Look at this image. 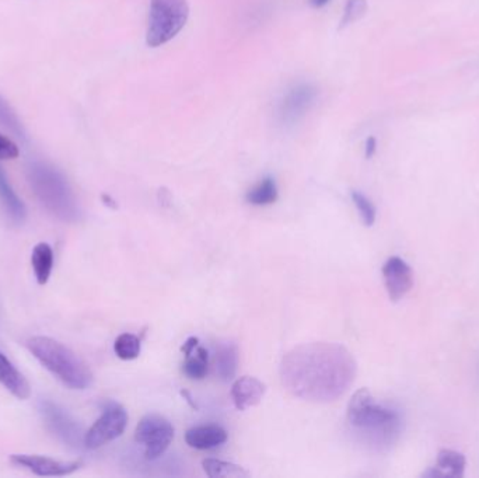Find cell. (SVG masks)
I'll return each mask as SVG.
<instances>
[{"label":"cell","instance_id":"cell-1","mask_svg":"<svg viewBox=\"0 0 479 478\" xmlns=\"http://www.w3.org/2000/svg\"><path fill=\"white\" fill-rule=\"evenodd\" d=\"M358 363L346 346L337 343L302 344L286 353L280 362L283 387L297 399L327 404L351 389Z\"/></svg>","mask_w":479,"mask_h":478},{"label":"cell","instance_id":"cell-2","mask_svg":"<svg viewBox=\"0 0 479 478\" xmlns=\"http://www.w3.org/2000/svg\"><path fill=\"white\" fill-rule=\"evenodd\" d=\"M348 423L378 446H388L397 441L402 429L400 414L376 401L369 389H359L348 404Z\"/></svg>","mask_w":479,"mask_h":478},{"label":"cell","instance_id":"cell-3","mask_svg":"<svg viewBox=\"0 0 479 478\" xmlns=\"http://www.w3.org/2000/svg\"><path fill=\"white\" fill-rule=\"evenodd\" d=\"M27 348L38 362L50 370L56 379L72 390H85L92 386L93 373L68 346L50 336H33Z\"/></svg>","mask_w":479,"mask_h":478},{"label":"cell","instance_id":"cell-4","mask_svg":"<svg viewBox=\"0 0 479 478\" xmlns=\"http://www.w3.org/2000/svg\"><path fill=\"white\" fill-rule=\"evenodd\" d=\"M28 180L37 199L53 216L62 222L79 221V205L62 173L48 163L34 162L28 167Z\"/></svg>","mask_w":479,"mask_h":478},{"label":"cell","instance_id":"cell-5","mask_svg":"<svg viewBox=\"0 0 479 478\" xmlns=\"http://www.w3.org/2000/svg\"><path fill=\"white\" fill-rule=\"evenodd\" d=\"M187 0H150L146 43L151 48L170 43L187 24Z\"/></svg>","mask_w":479,"mask_h":478},{"label":"cell","instance_id":"cell-6","mask_svg":"<svg viewBox=\"0 0 479 478\" xmlns=\"http://www.w3.org/2000/svg\"><path fill=\"white\" fill-rule=\"evenodd\" d=\"M319 89L310 82L295 83L288 87L276 104V119L283 126H293L314 107Z\"/></svg>","mask_w":479,"mask_h":478},{"label":"cell","instance_id":"cell-7","mask_svg":"<svg viewBox=\"0 0 479 478\" xmlns=\"http://www.w3.org/2000/svg\"><path fill=\"white\" fill-rule=\"evenodd\" d=\"M175 439V426L165 417L149 414L139 421L135 441L145 446L148 460H156L165 455Z\"/></svg>","mask_w":479,"mask_h":478},{"label":"cell","instance_id":"cell-8","mask_svg":"<svg viewBox=\"0 0 479 478\" xmlns=\"http://www.w3.org/2000/svg\"><path fill=\"white\" fill-rule=\"evenodd\" d=\"M128 412L118 402H109L92 428L85 433V448L94 450L112 442L126 433Z\"/></svg>","mask_w":479,"mask_h":478},{"label":"cell","instance_id":"cell-9","mask_svg":"<svg viewBox=\"0 0 479 478\" xmlns=\"http://www.w3.org/2000/svg\"><path fill=\"white\" fill-rule=\"evenodd\" d=\"M38 409L45 421V425L61 442L73 449L85 446V433L69 412L50 400H41Z\"/></svg>","mask_w":479,"mask_h":478},{"label":"cell","instance_id":"cell-10","mask_svg":"<svg viewBox=\"0 0 479 478\" xmlns=\"http://www.w3.org/2000/svg\"><path fill=\"white\" fill-rule=\"evenodd\" d=\"M11 462L41 477H65L82 467V462H61L38 455H12Z\"/></svg>","mask_w":479,"mask_h":478},{"label":"cell","instance_id":"cell-11","mask_svg":"<svg viewBox=\"0 0 479 478\" xmlns=\"http://www.w3.org/2000/svg\"><path fill=\"white\" fill-rule=\"evenodd\" d=\"M386 289L393 302H400L414 287L412 268L402 258L390 257L383 267Z\"/></svg>","mask_w":479,"mask_h":478},{"label":"cell","instance_id":"cell-12","mask_svg":"<svg viewBox=\"0 0 479 478\" xmlns=\"http://www.w3.org/2000/svg\"><path fill=\"white\" fill-rule=\"evenodd\" d=\"M266 393V385L254 377H241L231 386V400L240 411L253 409L263 401Z\"/></svg>","mask_w":479,"mask_h":478},{"label":"cell","instance_id":"cell-13","mask_svg":"<svg viewBox=\"0 0 479 478\" xmlns=\"http://www.w3.org/2000/svg\"><path fill=\"white\" fill-rule=\"evenodd\" d=\"M0 385L19 400L31 396L30 383L4 352H0Z\"/></svg>","mask_w":479,"mask_h":478},{"label":"cell","instance_id":"cell-14","mask_svg":"<svg viewBox=\"0 0 479 478\" xmlns=\"http://www.w3.org/2000/svg\"><path fill=\"white\" fill-rule=\"evenodd\" d=\"M227 441V433L219 425H202L188 429L185 442L198 450H209L223 445Z\"/></svg>","mask_w":479,"mask_h":478},{"label":"cell","instance_id":"cell-15","mask_svg":"<svg viewBox=\"0 0 479 478\" xmlns=\"http://www.w3.org/2000/svg\"><path fill=\"white\" fill-rule=\"evenodd\" d=\"M0 201L4 204V211L14 223L20 224L26 221L27 209L24 202L12 189L11 182L4 174V168L0 167Z\"/></svg>","mask_w":479,"mask_h":478},{"label":"cell","instance_id":"cell-16","mask_svg":"<svg viewBox=\"0 0 479 478\" xmlns=\"http://www.w3.org/2000/svg\"><path fill=\"white\" fill-rule=\"evenodd\" d=\"M216 370L220 379L230 382L239 368V346L233 343L219 344L216 348Z\"/></svg>","mask_w":479,"mask_h":478},{"label":"cell","instance_id":"cell-17","mask_svg":"<svg viewBox=\"0 0 479 478\" xmlns=\"http://www.w3.org/2000/svg\"><path fill=\"white\" fill-rule=\"evenodd\" d=\"M31 264H33L37 282L45 285L50 280L53 268V251L51 246L46 243H38L31 255Z\"/></svg>","mask_w":479,"mask_h":478},{"label":"cell","instance_id":"cell-18","mask_svg":"<svg viewBox=\"0 0 479 478\" xmlns=\"http://www.w3.org/2000/svg\"><path fill=\"white\" fill-rule=\"evenodd\" d=\"M466 466V456L453 449H442L437 455L436 467L444 478L463 477Z\"/></svg>","mask_w":479,"mask_h":478},{"label":"cell","instance_id":"cell-19","mask_svg":"<svg viewBox=\"0 0 479 478\" xmlns=\"http://www.w3.org/2000/svg\"><path fill=\"white\" fill-rule=\"evenodd\" d=\"M202 467L210 478H246L250 475L241 466L217 460V458H205Z\"/></svg>","mask_w":479,"mask_h":478},{"label":"cell","instance_id":"cell-20","mask_svg":"<svg viewBox=\"0 0 479 478\" xmlns=\"http://www.w3.org/2000/svg\"><path fill=\"white\" fill-rule=\"evenodd\" d=\"M278 199V187L272 177H265L247 194V202L256 207H265Z\"/></svg>","mask_w":479,"mask_h":478},{"label":"cell","instance_id":"cell-21","mask_svg":"<svg viewBox=\"0 0 479 478\" xmlns=\"http://www.w3.org/2000/svg\"><path fill=\"white\" fill-rule=\"evenodd\" d=\"M209 355L202 346H197V350L191 355L185 356L184 373L190 379L202 380L207 377Z\"/></svg>","mask_w":479,"mask_h":478},{"label":"cell","instance_id":"cell-22","mask_svg":"<svg viewBox=\"0 0 479 478\" xmlns=\"http://www.w3.org/2000/svg\"><path fill=\"white\" fill-rule=\"evenodd\" d=\"M114 351L122 361L136 360L141 355L142 344L138 336L134 334H121V336L115 340Z\"/></svg>","mask_w":479,"mask_h":478},{"label":"cell","instance_id":"cell-23","mask_svg":"<svg viewBox=\"0 0 479 478\" xmlns=\"http://www.w3.org/2000/svg\"><path fill=\"white\" fill-rule=\"evenodd\" d=\"M0 126L7 129L9 133L13 134L19 139H26V131H24L23 124L13 111L9 102L0 96Z\"/></svg>","mask_w":479,"mask_h":478},{"label":"cell","instance_id":"cell-24","mask_svg":"<svg viewBox=\"0 0 479 478\" xmlns=\"http://www.w3.org/2000/svg\"><path fill=\"white\" fill-rule=\"evenodd\" d=\"M352 201H353L354 207L358 208L361 222H363L368 228L373 226L376 218H378V211H376L375 204H373L365 194H361V191H352Z\"/></svg>","mask_w":479,"mask_h":478},{"label":"cell","instance_id":"cell-25","mask_svg":"<svg viewBox=\"0 0 479 478\" xmlns=\"http://www.w3.org/2000/svg\"><path fill=\"white\" fill-rule=\"evenodd\" d=\"M368 0H348L345 4L344 16H342V28L361 20L368 12Z\"/></svg>","mask_w":479,"mask_h":478},{"label":"cell","instance_id":"cell-26","mask_svg":"<svg viewBox=\"0 0 479 478\" xmlns=\"http://www.w3.org/2000/svg\"><path fill=\"white\" fill-rule=\"evenodd\" d=\"M19 148L16 143L6 136L0 135V160H9L19 156Z\"/></svg>","mask_w":479,"mask_h":478},{"label":"cell","instance_id":"cell-27","mask_svg":"<svg viewBox=\"0 0 479 478\" xmlns=\"http://www.w3.org/2000/svg\"><path fill=\"white\" fill-rule=\"evenodd\" d=\"M376 150H378V139H376L375 136H370V138L366 141V158H373V156L376 155Z\"/></svg>","mask_w":479,"mask_h":478},{"label":"cell","instance_id":"cell-28","mask_svg":"<svg viewBox=\"0 0 479 478\" xmlns=\"http://www.w3.org/2000/svg\"><path fill=\"white\" fill-rule=\"evenodd\" d=\"M198 343H199V340L195 338V336H191V338L185 341L184 346H183V352L185 353V356L191 355V353L197 350Z\"/></svg>","mask_w":479,"mask_h":478},{"label":"cell","instance_id":"cell-29","mask_svg":"<svg viewBox=\"0 0 479 478\" xmlns=\"http://www.w3.org/2000/svg\"><path fill=\"white\" fill-rule=\"evenodd\" d=\"M309 2L315 9H321V7L327 6L331 0H309Z\"/></svg>","mask_w":479,"mask_h":478}]
</instances>
